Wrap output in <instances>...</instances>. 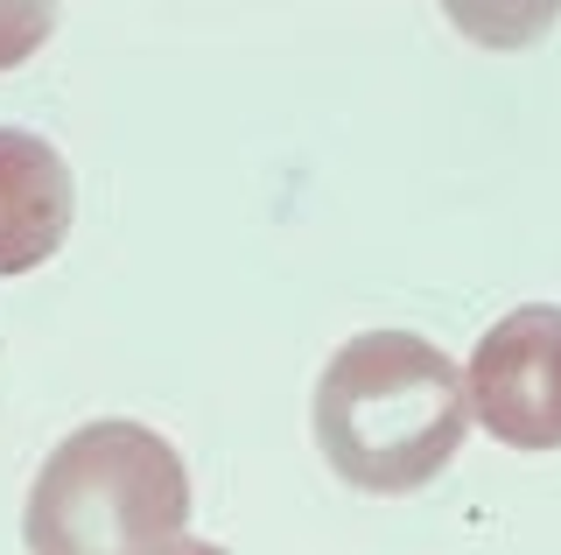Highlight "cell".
Listing matches in <instances>:
<instances>
[{"instance_id": "cell-5", "label": "cell", "mask_w": 561, "mask_h": 555, "mask_svg": "<svg viewBox=\"0 0 561 555\" xmlns=\"http://www.w3.org/2000/svg\"><path fill=\"white\" fill-rule=\"evenodd\" d=\"M49 29H57V8H49V0H0V71L28 64Z\"/></svg>"}, {"instance_id": "cell-3", "label": "cell", "mask_w": 561, "mask_h": 555, "mask_svg": "<svg viewBox=\"0 0 561 555\" xmlns=\"http://www.w3.org/2000/svg\"><path fill=\"white\" fill-rule=\"evenodd\" d=\"M470 415L513 450H561V309L526 303L499 317L463 373Z\"/></svg>"}, {"instance_id": "cell-6", "label": "cell", "mask_w": 561, "mask_h": 555, "mask_svg": "<svg viewBox=\"0 0 561 555\" xmlns=\"http://www.w3.org/2000/svg\"><path fill=\"white\" fill-rule=\"evenodd\" d=\"M169 555H232V548H218V542H190V534H183V542H175Z\"/></svg>"}, {"instance_id": "cell-1", "label": "cell", "mask_w": 561, "mask_h": 555, "mask_svg": "<svg viewBox=\"0 0 561 555\" xmlns=\"http://www.w3.org/2000/svg\"><path fill=\"white\" fill-rule=\"evenodd\" d=\"M470 437L456 359L414 331H365L316 380V450L358 492H414Z\"/></svg>"}, {"instance_id": "cell-4", "label": "cell", "mask_w": 561, "mask_h": 555, "mask_svg": "<svg viewBox=\"0 0 561 555\" xmlns=\"http://www.w3.org/2000/svg\"><path fill=\"white\" fill-rule=\"evenodd\" d=\"M70 169L43 134L0 127V274H28L70 233Z\"/></svg>"}, {"instance_id": "cell-2", "label": "cell", "mask_w": 561, "mask_h": 555, "mask_svg": "<svg viewBox=\"0 0 561 555\" xmlns=\"http://www.w3.org/2000/svg\"><path fill=\"white\" fill-rule=\"evenodd\" d=\"M190 528L183 457L140 422H84L28 485V555H169Z\"/></svg>"}]
</instances>
